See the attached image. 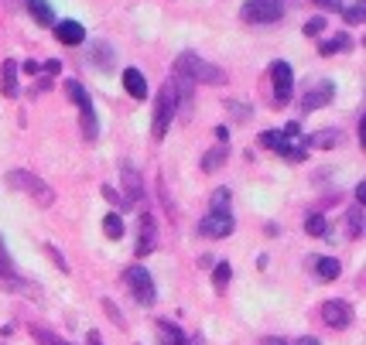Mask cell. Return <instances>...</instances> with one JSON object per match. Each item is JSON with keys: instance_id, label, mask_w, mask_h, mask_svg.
I'll use <instances>...</instances> for the list:
<instances>
[{"instance_id": "27", "label": "cell", "mask_w": 366, "mask_h": 345, "mask_svg": "<svg viewBox=\"0 0 366 345\" xmlns=\"http://www.w3.org/2000/svg\"><path fill=\"white\" fill-rule=\"evenodd\" d=\"M230 263H216V270H212V287L216 291H226V284H230Z\"/></svg>"}, {"instance_id": "11", "label": "cell", "mask_w": 366, "mask_h": 345, "mask_svg": "<svg viewBox=\"0 0 366 345\" xmlns=\"http://www.w3.org/2000/svg\"><path fill=\"white\" fill-rule=\"evenodd\" d=\"M168 89H172V96H175V109H182V120H188V116H192V106H195V83L175 76V83Z\"/></svg>"}, {"instance_id": "17", "label": "cell", "mask_w": 366, "mask_h": 345, "mask_svg": "<svg viewBox=\"0 0 366 345\" xmlns=\"http://www.w3.org/2000/svg\"><path fill=\"white\" fill-rule=\"evenodd\" d=\"M123 86H127V92L134 99H144L148 96V79H144L141 69H123Z\"/></svg>"}, {"instance_id": "36", "label": "cell", "mask_w": 366, "mask_h": 345, "mask_svg": "<svg viewBox=\"0 0 366 345\" xmlns=\"http://www.w3.org/2000/svg\"><path fill=\"white\" fill-rule=\"evenodd\" d=\"M318 7H325V10H343V0H315Z\"/></svg>"}, {"instance_id": "6", "label": "cell", "mask_w": 366, "mask_h": 345, "mask_svg": "<svg viewBox=\"0 0 366 345\" xmlns=\"http://www.w3.org/2000/svg\"><path fill=\"white\" fill-rule=\"evenodd\" d=\"M172 120H175V96H172V89L165 86L158 92V99H154V137L161 140L165 134H168V127H172Z\"/></svg>"}, {"instance_id": "23", "label": "cell", "mask_w": 366, "mask_h": 345, "mask_svg": "<svg viewBox=\"0 0 366 345\" xmlns=\"http://www.w3.org/2000/svg\"><path fill=\"white\" fill-rule=\"evenodd\" d=\"M353 41H349V34H336L332 41H322L318 45V55H325V59H332L336 52H343V48H349Z\"/></svg>"}, {"instance_id": "44", "label": "cell", "mask_w": 366, "mask_h": 345, "mask_svg": "<svg viewBox=\"0 0 366 345\" xmlns=\"http://www.w3.org/2000/svg\"><path fill=\"white\" fill-rule=\"evenodd\" d=\"M90 345H103V339H99V332H90Z\"/></svg>"}, {"instance_id": "38", "label": "cell", "mask_w": 366, "mask_h": 345, "mask_svg": "<svg viewBox=\"0 0 366 345\" xmlns=\"http://www.w3.org/2000/svg\"><path fill=\"white\" fill-rule=\"evenodd\" d=\"M17 69H24L28 76H34V72H41V65H38V62H31V59H28L24 65H17Z\"/></svg>"}, {"instance_id": "42", "label": "cell", "mask_w": 366, "mask_h": 345, "mask_svg": "<svg viewBox=\"0 0 366 345\" xmlns=\"http://www.w3.org/2000/svg\"><path fill=\"white\" fill-rule=\"evenodd\" d=\"M294 345H318V339H312V335H305V339H298Z\"/></svg>"}, {"instance_id": "19", "label": "cell", "mask_w": 366, "mask_h": 345, "mask_svg": "<svg viewBox=\"0 0 366 345\" xmlns=\"http://www.w3.org/2000/svg\"><path fill=\"white\" fill-rule=\"evenodd\" d=\"M312 266L318 270V280H336L339 277V260H332V257H315L312 260Z\"/></svg>"}, {"instance_id": "10", "label": "cell", "mask_w": 366, "mask_h": 345, "mask_svg": "<svg viewBox=\"0 0 366 345\" xmlns=\"http://www.w3.org/2000/svg\"><path fill=\"white\" fill-rule=\"evenodd\" d=\"M332 96H336V86L329 83V79H318L315 86L308 89L305 96H301V109L305 113H312V109H322L325 103H332Z\"/></svg>"}, {"instance_id": "3", "label": "cell", "mask_w": 366, "mask_h": 345, "mask_svg": "<svg viewBox=\"0 0 366 345\" xmlns=\"http://www.w3.org/2000/svg\"><path fill=\"white\" fill-rule=\"evenodd\" d=\"M240 17L247 24H274L284 17V0H247L240 7Z\"/></svg>"}, {"instance_id": "21", "label": "cell", "mask_w": 366, "mask_h": 345, "mask_svg": "<svg viewBox=\"0 0 366 345\" xmlns=\"http://www.w3.org/2000/svg\"><path fill=\"white\" fill-rule=\"evenodd\" d=\"M0 284H3V287H21V277H17L14 263L7 260V253H3V247H0Z\"/></svg>"}, {"instance_id": "33", "label": "cell", "mask_w": 366, "mask_h": 345, "mask_svg": "<svg viewBox=\"0 0 366 345\" xmlns=\"http://www.w3.org/2000/svg\"><path fill=\"white\" fill-rule=\"evenodd\" d=\"M212 209H216V212H226V209H230V188H216V195H212Z\"/></svg>"}, {"instance_id": "30", "label": "cell", "mask_w": 366, "mask_h": 345, "mask_svg": "<svg viewBox=\"0 0 366 345\" xmlns=\"http://www.w3.org/2000/svg\"><path fill=\"white\" fill-rule=\"evenodd\" d=\"M346 219H349V236H363V209H353Z\"/></svg>"}, {"instance_id": "37", "label": "cell", "mask_w": 366, "mask_h": 345, "mask_svg": "<svg viewBox=\"0 0 366 345\" xmlns=\"http://www.w3.org/2000/svg\"><path fill=\"white\" fill-rule=\"evenodd\" d=\"M48 257L55 260V263H59V266H62V270H69V263H65V260H62V253H59V250H55V247H48Z\"/></svg>"}, {"instance_id": "15", "label": "cell", "mask_w": 366, "mask_h": 345, "mask_svg": "<svg viewBox=\"0 0 366 345\" xmlns=\"http://www.w3.org/2000/svg\"><path fill=\"white\" fill-rule=\"evenodd\" d=\"M123 188H127V198H123V205H137L141 202V174L134 171L130 165H123Z\"/></svg>"}, {"instance_id": "28", "label": "cell", "mask_w": 366, "mask_h": 345, "mask_svg": "<svg viewBox=\"0 0 366 345\" xmlns=\"http://www.w3.org/2000/svg\"><path fill=\"white\" fill-rule=\"evenodd\" d=\"M31 335H34V342L38 345H69L65 339H59V335L48 332V328H31Z\"/></svg>"}, {"instance_id": "12", "label": "cell", "mask_w": 366, "mask_h": 345, "mask_svg": "<svg viewBox=\"0 0 366 345\" xmlns=\"http://www.w3.org/2000/svg\"><path fill=\"white\" fill-rule=\"evenodd\" d=\"M55 38L62 41V45H83L86 41V28L79 24V21H55Z\"/></svg>"}, {"instance_id": "26", "label": "cell", "mask_w": 366, "mask_h": 345, "mask_svg": "<svg viewBox=\"0 0 366 345\" xmlns=\"http://www.w3.org/2000/svg\"><path fill=\"white\" fill-rule=\"evenodd\" d=\"M83 134H86V140H96L99 137V123H96V109H83Z\"/></svg>"}, {"instance_id": "35", "label": "cell", "mask_w": 366, "mask_h": 345, "mask_svg": "<svg viewBox=\"0 0 366 345\" xmlns=\"http://www.w3.org/2000/svg\"><path fill=\"white\" fill-rule=\"evenodd\" d=\"M230 113H233V120H247V116H250L243 103H230Z\"/></svg>"}, {"instance_id": "25", "label": "cell", "mask_w": 366, "mask_h": 345, "mask_svg": "<svg viewBox=\"0 0 366 345\" xmlns=\"http://www.w3.org/2000/svg\"><path fill=\"white\" fill-rule=\"evenodd\" d=\"M103 233H106L110 240H120V236H123V219H120L116 212H110V216L103 219Z\"/></svg>"}, {"instance_id": "34", "label": "cell", "mask_w": 366, "mask_h": 345, "mask_svg": "<svg viewBox=\"0 0 366 345\" xmlns=\"http://www.w3.org/2000/svg\"><path fill=\"white\" fill-rule=\"evenodd\" d=\"M103 311H106V315H110V318H113L120 328H123V315H120V308H116L113 301H106V297H103Z\"/></svg>"}, {"instance_id": "4", "label": "cell", "mask_w": 366, "mask_h": 345, "mask_svg": "<svg viewBox=\"0 0 366 345\" xmlns=\"http://www.w3.org/2000/svg\"><path fill=\"white\" fill-rule=\"evenodd\" d=\"M123 280H127L130 294L137 297V304H144V308H151V304H154L158 287H154V280H151V273H148L144 266H130V270L123 273Z\"/></svg>"}, {"instance_id": "2", "label": "cell", "mask_w": 366, "mask_h": 345, "mask_svg": "<svg viewBox=\"0 0 366 345\" xmlns=\"http://www.w3.org/2000/svg\"><path fill=\"white\" fill-rule=\"evenodd\" d=\"M7 185H10V188H17L21 195H28L31 202H38L41 209L55 205V191H52V185H48V181H41L38 174H31V171H10V174H7Z\"/></svg>"}, {"instance_id": "20", "label": "cell", "mask_w": 366, "mask_h": 345, "mask_svg": "<svg viewBox=\"0 0 366 345\" xmlns=\"http://www.w3.org/2000/svg\"><path fill=\"white\" fill-rule=\"evenodd\" d=\"M158 339L161 345H185V332L172 322H158Z\"/></svg>"}, {"instance_id": "41", "label": "cell", "mask_w": 366, "mask_h": 345, "mask_svg": "<svg viewBox=\"0 0 366 345\" xmlns=\"http://www.w3.org/2000/svg\"><path fill=\"white\" fill-rule=\"evenodd\" d=\"M264 345H294V342H287V339H274V335H267V339H264Z\"/></svg>"}, {"instance_id": "39", "label": "cell", "mask_w": 366, "mask_h": 345, "mask_svg": "<svg viewBox=\"0 0 366 345\" xmlns=\"http://www.w3.org/2000/svg\"><path fill=\"white\" fill-rule=\"evenodd\" d=\"M356 198H360V209H363V202H366V181H360V185H356Z\"/></svg>"}, {"instance_id": "1", "label": "cell", "mask_w": 366, "mask_h": 345, "mask_svg": "<svg viewBox=\"0 0 366 345\" xmlns=\"http://www.w3.org/2000/svg\"><path fill=\"white\" fill-rule=\"evenodd\" d=\"M175 76H182L188 83H205V86H223L226 83V72L205 59H199L195 52H182L175 59Z\"/></svg>"}, {"instance_id": "8", "label": "cell", "mask_w": 366, "mask_h": 345, "mask_svg": "<svg viewBox=\"0 0 366 345\" xmlns=\"http://www.w3.org/2000/svg\"><path fill=\"white\" fill-rule=\"evenodd\" d=\"M322 318H325L329 328H349V325H353V308H349L346 301L332 297V301L322 304Z\"/></svg>"}, {"instance_id": "32", "label": "cell", "mask_w": 366, "mask_h": 345, "mask_svg": "<svg viewBox=\"0 0 366 345\" xmlns=\"http://www.w3.org/2000/svg\"><path fill=\"white\" fill-rule=\"evenodd\" d=\"M322 31H325V17H308V21H305V34H308V38H318Z\"/></svg>"}, {"instance_id": "13", "label": "cell", "mask_w": 366, "mask_h": 345, "mask_svg": "<svg viewBox=\"0 0 366 345\" xmlns=\"http://www.w3.org/2000/svg\"><path fill=\"white\" fill-rule=\"evenodd\" d=\"M17 62L14 59H7L3 62V69H0V92L7 96V99H17V92H21V86H17Z\"/></svg>"}, {"instance_id": "9", "label": "cell", "mask_w": 366, "mask_h": 345, "mask_svg": "<svg viewBox=\"0 0 366 345\" xmlns=\"http://www.w3.org/2000/svg\"><path fill=\"white\" fill-rule=\"evenodd\" d=\"M137 257H148V253H154L158 250V226H154V216L151 212H144L141 216V229H137Z\"/></svg>"}, {"instance_id": "16", "label": "cell", "mask_w": 366, "mask_h": 345, "mask_svg": "<svg viewBox=\"0 0 366 345\" xmlns=\"http://www.w3.org/2000/svg\"><path fill=\"white\" fill-rule=\"evenodd\" d=\"M226 158H230V144H216L212 151H205L202 154V171H219L223 165H226Z\"/></svg>"}, {"instance_id": "18", "label": "cell", "mask_w": 366, "mask_h": 345, "mask_svg": "<svg viewBox=\"0 0 366 345\" xmlns=\"http://www.w3.org/2000/svg\"><path fill=\"white\" fill-rule=\"evenodd\" d=\"M65 96H69V99H72L79 109H90V106H92L90 92L83 89V83H79V79H65Z\"/></svg>"}, {"instance_id": "40", "label": "cell", "mask_w": 366, "mask_h": 345, "mask_svg": "<svg viewBox=\"0 0 366 345\" xmlns=\"http://www.w3.org/2000/svg\"><path fill=\"white\" fill-rule=\"evenodd\" d=\"M59 69H62V65H59V59H52V62H48V65H45V72H48V76H55V72H59Z\"/></svg>"}, {"instance_id": "43", "label": "cell", "mask_w": 366, "mask_h": 345, "mask_svg": "<svg viewBox=\"0 0 366 345\" xmlns=\"http://www.w3.org/2000/svg\"><path fill=\"white\" fill-rule=\"evenodd\" d=\"M0 7H7V10H17V0H0Z\"/></svg>"}, {"instance_id": "29", "label": "cell", "mask_w": 366, "mask_h": 345, "mask_svg": "<svg viewBox=\"0 0 366 345\" xmlns=\"http://www.w3.org/2000/svg\"><path fill=\"white\" fill-rule=\"evenodd\" d=\"M305 229H308L312 236H325V219H322L318 212H312V216L305 219Z\"/></svg>"}, {"instance_id": "14", "label": "cell", "mask_w": 366, "mask_h": 345, "mask_svg": "<svg viewBox=\"0 0 366 345\" xmlns=\"http://www.w3.org/2000/svg\"><path fill=\"white\" fill-rule=\"evenodd\" d=\"M24 7L41 28H55V10H52L48 0H24Z\"/></svg>"}, {"instance_id": "24", "label": "cell", "mask_w": 366, "mask_h": 345, "mask_svg": "<svg viewBox=\"0 0 366 345\" xmlns=\"http://www.w3.org/2000/svg\"><path fill=\"white\" fill-rule=\"evenodd\" d=\"M336 144H339V134L336 130H318V134H312L305 140V147H336Z\"/></svg>"}, {"instance_id": "5", "label": "cell", "mask_w": 366, "mask_h": 345, "mask_svg": "<svg viewBox=\"0 0 366 345\" xmlns=\"http://www.w3.org/2000/svg\"><path fill=\"white\" fill-rule=\"evenodd\" d=\"M233 229H236V219H233L230 209H226V212L209 209V216L199 222V236H205V240H226Z\"/></svg>"}, {"instance_id": "7", "label": "cell", "mask_w": 366, "mask_h": 345, "mask_svg": "<svg viewBox=\"0 0 366 345\" xmlns=\"http://www.w3.org/2000/svg\"><path fill=\"white\" fill-rule=\"evenodd\" d=\"M271 86H274V103L284 106L291 99V92H294V72H291L287 62H274L271 65Z\"/></svg>"}, {"instance_id": "22", "label": "cell", "mask_w": 366, "mask_h": 345, "mask_svg": "<svg viewBox=\"0 0 366 345\" xmlns=\"http://www.w3.org/2000/svg\"><path fill=\"white\" fill-rule=\"evenodd\" d=\"M92 52H96V55H92V62H96L99 69H110V65L116 62V52H113V45H106V41H96V45H92Z\"/></svg>"}, {"instance_id": "31", "label": "cell", "mask_w": 366, "mask_h": 345, "mask_svg": "<svg viewBox=\"0 0 366 345\" xmlns=\"http://www.w3.org/2000/svg\"><path fill=\"white\" fill-rule=\"evenodd\" d=\"M363 17H366V3L360 0V3H353V7H346V21L349 24H363Z\"/></svg>"}]
</instances>
